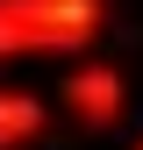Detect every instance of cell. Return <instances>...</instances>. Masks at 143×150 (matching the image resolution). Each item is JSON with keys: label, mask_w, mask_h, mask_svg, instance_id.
<instances>
[{"label": "cell", "mask_w": 143, "mask_h": 150, "mask_svg": "<svg viewBox=\"0 0 143 150\" xmlns=\"http://www.w3.org/2000/svg\"><path fill=\"white\" fill-rule=\"evenodd\" d=\"M115 29V0H0V64L86 57Z\"/></svg>", "instance_id": "obj_1"}, {"label": "cell", "mask_w": 143, "mask_h": 150, "mask_svg": "<svg viewBox=\"0 0 143 150\" xmlns=\"http://www.w3.org/2000/svg\"><path fill=\"white\" fill-rule=\"evenodd\" d=\"M57 107L72 129H86V136H107L122 115H129V71H122L115 57H72L64 86H57Z\"/></svg>", "instance_id": "obj_2"}, {"label": "cell", "mask_w": 143, "mask_h": 150, "mask_svg": "<svg viewBox=\"0 0 143 150\" xmlns=\"http://www.w3.org/2000/svg\"><path fill=\"white\" fill-rule=\"evenodd\" d=\"M43 136H50V100L0 79V150H36Z\"/></svg>", "instance_id": "obj_3"}, {"label": "cell", "mask_w": 143, "mask_h": 150, "mask_svg": "<svg viewBox=\"0 0 143 150\" xmlns=\"http://www.w3.org/2000/svg\"><path fill=\"white\" fill-rule=\"evenodd\" d=\"M129 150H143V136H136V143H129Z\"/></svg>", "instance_id": "obj_4"}]
</instances>
